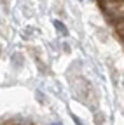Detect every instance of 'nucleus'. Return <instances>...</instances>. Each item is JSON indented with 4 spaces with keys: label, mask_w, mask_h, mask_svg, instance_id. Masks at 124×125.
Masks as SVG:
<instances>
[{
    "label": "nucleus",
    "mask_w": 124,
    "mask_h": 125,
    "mask_svg": "<svg viewBox=\"0 0 124 125\" xmlns=\"http://www.w3.org/2000/svg\"><path fill=\"white\" fill-rule=\"evenodd\" d=\"M54 26H56L59 31H63V35H68V31H67V28H65V24H63V23H59V21H54Z\"/></svg>",
    "instance_id": "nucleus-1"
}]
</instances>
